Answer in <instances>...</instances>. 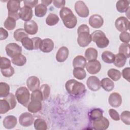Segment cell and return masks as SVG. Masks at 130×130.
<instances>
[{
    "label": "cell",
    "mask_w": 130,
    "mask_h": 130,
    "mask_svg": "<svg viewBox=\"0 0 130 130\" xmlns=\"http://www.w3.org/2000/svg\"><path fill=\"white\" fill-rule=\"evenodd\" d=\"M65 87L68 92L74 97L82 96L86 91L84 84L75 79L68 80L66 83Z\"/></svg>",
    "instance_id": "1"
},
{
    "label": "cell",
    "mask_w": 130,
    "mask_h": 130,
    "mask_svg": "<svg viewBox=\"0 0 130 130\" xmlns=\"http://www.w3.org/2000/svg\"><path fill=\"white\" fill-rule=\"evenodd\" d=\"M59 16L66 27L71 29L76 26L77 23V18L69 8L66 7L62 8L59 11Z\"/></svg>",
    "instance_id": "2"
},
{
    "label": "cell",
    "mask_w": 130,
    "mask_h": 130,
    "mask_svg": "<svg viewBox=\"0 0 130 130\" xmlns=\"http://www.w3.org/2000/svg\"><path fill=\"white\" fill-rule=\"evenodd\" d=\"M89 32V27L86 24H83L78 27L77 30L78 35L77 42L80 47H86L92 41L91 36Z\"/></svg>",
    "instance_id": "3"
},
{
    "label": "cell",
    "mask_w": 130,
    "mask_h": 130,
    "mask_svg": "<svg viewBox=\"0 0 130 130\" xmlns=\"http://www.w3.org/2000/svg\"><path fill=\"white\" fill-rule=\"evenodd\" d=\"M92 41L95 42L98 47L104 48L107 47L109 44V40L105 33L101 30L94 31L91 34Z\"/></svg>",
    "instance_id": "4"
},
{
    "label": "cell",
    "mask_w": 130,
    "mask_h": 130,
    "mask_svg": "<svg viewBox=\"0 0 130 130\" xmlns=\"http://www.w3.org/2000/svg\"><path fill=\"white\" fill-rule=\"evenodd\" d=\"M15 97L18 103L27 107L30 99V93L28 89L24 86L17 88L15 92Z\"/></svg>",
    "instance_id": "5"
},
{
    "label": "cell",
    "mask_w": 130,
    "mask_h": 130,
    "mask_svg": "<svg viewBox=\"0 0 130 130\" xmlns=\"http://www.w3.org/2000/svg\"><path fill=\"white\" fill-rule=\"evenodd\" d=\"M5 50L7 55L9 57L13 58L21 54L22 48L17 43H10L6 45Z\"/></svg>",
    "instance_id": "6"
},
{
    "label": "cell",
    "mask_w": 130,
    "mask_h": 130,
    "mask_svg": "<svg viewBox=\"0 0 130 130\" xmlns=\"http://www.w3.org/2000/svg\"><path fill=\"white\" fill-rule=\"evenodd\" d=\"M75 10L76 13L81 17H87L89 13V9L83 1H78L75 3Z\"/></svg>",
    "instance_id": "7"
},
{
    "label": "cell",
    "mask_w": 130,
    "mask_h": 130,
    "mask_svg": "<svg viewBox=\"0 0 130 130\" xmlns=\"http://www.w3.org/2000/svg\"><path fill=\"white\" fill-rule=\"evenodd\" d=\"M90 124L92 129L96 130H105L108 128L109 121L107 118L103 116L98 120L91 121Z\"/></svg>",
    "instance_id": "8"
},
{
    "label": "cell",
    "mask_w": 130,
    "mask_h": 130,
    "mask_svg": "<svg viewBox=\"0 0 130 130\" xmlns=\"http://www.w3.org/2000/svg\"><path fill=\"white\" fill-rule=\"evenodd\" d=\"M115 26L116 29L121 32L126 31L129 28V20L125 17L120 16L115 20Z\"/></svg>",
    "instance_id": "9"
},
{
    "label": "cell",
    "mask_w": 130,
    "mask_h": 130,
    "mask_svg": "<svg viewBox=\"0 0 130 130\" xmlns=\"http://www.w3.org/2000/svg\"><path fill=\"white\" fill-rule=\"evenodd\" d=\"M34 118L32 115L29 112L22 113L19 117V122L23 126L27 127L31 125L34 122Z\"/></svg>",
    "instance_id": "10"
},
{
    "label": "cell",
    "mask_w": 130,
    "mask_h": 130,
    "mask_svg": "<svg viewBox=\"0 0 130 130\" xmlns=\"http://www.w3.org/2000/svg\"><path fill=\"white\" fill-rule=\"evenodd\" d=\"M86 69L87 72L90 74H96L99 73L101 69V64L100 62L95 59L88 61L86 65Z\"/></svg>",
    "instance_id": "11"
},
{
    "label": "cell",
    "mask_w": 130,
    "mask_h": 130,
    "mask_svg": "<svg viewBox=\"0 0 130 130\" xmlns=\"http://www.w3.org/2000/svg\"><path fill=\"white\" fill-rule=\"evenodd\" d=\"M86 85L90 90L96 91L101 88V81L97 77L91 76L87 79Z\"/></svg>",
    "instance_id": "12"
},
{
    "label": "cell",
    "mask_w": 130,
    "mask_h": 130,
    "mask_svg": "<svg viewBox=\"0 0 130 130\" xmlns=\"http://www.w3.org/2000/svg\"><path fill=\"white\" fill-rule=\"evenodd\" d=\"M19 17L22 20L26 22L31 20L33 16L32 8L27 7L23 6L20 8L19 11Z\"/></svg>",
    "instance_id": "13"
},
{
    "label": "cell",
    "mask_w": 130,
    "mask_h": 130,
    "mask_svg": "<svg viewBox=\"0 0 130 130\" xmlns=\"http://www.w3.org/2000/svg\"><path fill=\"white\" fill-rule=\"evenodd\" d=\"M54 44L53 41L49 38H46L42 40L39 49L40 50L44 53H49L52 51L54 48Z\"/></svg>",
    "instance_id": "14"
},
{
    "label": "cell",
    "mask_w": 130,
    "mask_h": 130,
    "mask_svg": "<svg viewBox=\"0 0 130 130\" xmlns=\"http://www.w3.org/2000/svg\"><path fill=\"white\" fill-rule=\"evenodd\" d=\"M122 99L121 95L116 92H112L109 96L108 102L109 105L114 108L119 107L122 104Z\"/></svg>",
    "instance_id": "15"
},
{
    "label": "cell",
    "mask_w": 130,
    "mask_h": 130,
    "mask_svg": "<svg viewBox=\"0 0 130 130\" xmlns=\"http://www.w3.org/2000/svg\"><path fill=\"white\" fill-rule=\"evenodd\" d=\"M88 23L92 27L99 28L103 25L104 19L101 15L99 14H93L89 17Z\"/></svg>",
    "instance_id": "16"
},
{
    "label": "cell",
    "mask_w": 130,
    "mask_h": 130,
    "mask_svg": "<svg viewBox=\"0 0 130 130\" xmlns=\"http://www.w3.org/2000/svg\"><path fill=\"white\" fill-rule=\"evenodd\" d=\"M24 28L26 33L30 35H35L38 31V24L33 20L25 22L24 23Z\"/></svg>",
    "instance_id": "17"
},
{
    "label": "cell",
    "mask_w": 130,
    "mask_h": 130,
    "mask_svg": "<svg viewBox=\"0 0 130 130\" xmlns=\"http://www.w3.org/2000/svg\"><path fill=\"white\" fill-rule=\"evenodd\" d=\"M40 82L39 79L35 76H31L28 77L26 80V85L28 89L33 91L39 89Z\"/></svg>",
    "instance_id": "18"
},
{
    "label": "cell",
    "mask_w": 130,
    "mask_h": 130,
    "mask_svg": "<svg viewBox=\"0 0 130 130\" xmlns=\"http://www.w3.org/2000/svg\"><path fill=\"white\" fill-rule=\"evenodd\" d=\"M69 54L68 48L66 46L60 47L56 52L55 58L56 60L59 62H64L68 58Z\"/></svg>",
    "instance_id": "19"
},
{
    "label": "cell",
    "mask_w": 130,
    "mask_h": 130,
    "mask_svg": "<svg viewBox=\"0 0 130 130\" xmlns=\"http://www.w3.org/2000/svg\"><path fill=\"white\" fill-rule=\"evenodd\" d=\"M3 123L6 128L12 129L16 125L17 119V118L13 115H8L4 118Z\"/></svg>",
    "instance_id": "20"
},
{
    "label": "cell",
    "mask_w": 130,
    "mask_h": 130,
    "mask_svg": "<svg viewBox=\"0 0 130 130\" xmlns=\"http://www.w3.org/2000/svg\"><path fill=\"white\" fill-rule=\"evenodd\" d=\"M28 111L35 113L40 111L42 109L41 101L38 100H31L27 106Z\"/></svg>",
    "instance_id": "21"
},
{
    "label": "cell",
    "mask_w": 130,
    "mask_h": 130,
    "mask_svg": "<svg viewBox=\"0 0 130 130\" xmlns=\"http://www.w3.org/2000/svg\"><path fill=\"white\" fill-rule=\"evenodd\" d=\"M20 1L16 0L8 1L7 4V8L9 13L18 12L20 9Z\"/></svg>",
    "instance_id": "22"
},
{
    "label": "cell",
    "mask_w": 130,
    "mask_h": 130,
    "mask_svg": "<svg viewBox=\"0 0 130 130\" xmlns=\"http://www.w3.org/2000/svg\"><path fill=\"white\" fill-rule=\"evenodd\" d=\"M116 8L119 13L126 12L129 8V2L127 0H119L116 2Z\"/></svg>",
    "instance_id": "23"
},
{
    "label": "cell",
    "mask_w": 130,
    "mask_h": 130,
    "mask_svg": "<svg viewBox=\"0 0 130 130\" xmlns=\"http://www.w3.org/2000/svg\"><path fill=\"white\" fill-rule=\"evenodd\" d=\"M86 59L82 55L76 56L73 60V66L74 68H84L86 65Z\"/></svg>",
    "instance_id": "24"
},
{
    "label": "cell",
    "mask_w": 130,
    "mask_h": 130,
    "mask_svg": "<svg viewBox=\"0 0 130 130\" xmlns=\"http://www.w3.org/2000/svg\"><path fill=\"white\" fill-rule=\"evenodd\" d=\"M101 86L106 91H112L114 87V82L109 78H104L101 81Z\"/></svg>",
    "instance_id": "25"
},
{
    "label": "cell",
    "mask_w": 130,
    "mask_h": 130,
    "mask_svg": "<svg viewBox=\"0 0 130 130\" xmlns=\"http://www.w3.org/2000/svg\"><path fill=\"white\" fill-rule=\"evenodd\" d=\"M103 111L100 108H94L90 110L88 116L90 121L98 120L103 117Z\"/></svg>",
    "instance_id": "26"
},
{
    "label": "cell",
    "mask_w": 130,
    "mask_h": 130,
    "mask_svg": "<svg viewBox=\"0 0 130 130\" xmlns=\"http://www.w3.org/2000/svg\"><path fill=\"white\" fill-rule=\"evenodd\" d=\"M127 58L122 54L117 53L115 55L114 64L118 68L123 67L126 62Z\"/></svg>",
    "instance_id": "27"
},
{
    "label": "cell",
    "mask_w": 130,
    "mask_h": 130,
    "mask_svg": "<svg viewBox=\"0 0 130 130\" xmlns=\"http://www.w3.org/2000/svg\"><path fill=\"white\" fill-rule=\"evenodd\" d=\"M98 55V51L94 48L89 47L87 48L84 53L85 58L88 61L96 59Z\"/></svg>",
    "instance_id": "28"
},
{
    "label": "cell",
    "mask_w": 130,
    "mask_h": 130,
    "mask_svg": "<svg viewBox=\"0 0 130 130\" xmlns=\"http://www.w3.org/2000/svg\"><path fill=\"white\" fill-rule=\"evenodd\" d=\"M47 8L46 6L41 4H38L35 8V15L38 17H43L47 13Z\"/></svg>",
    "instance_id": "29"
},
{
    "label": "cell",
    "mask_w": 130,
    "mask_h": 130,
    "mask_svg": "<svg viewBox=\"0 0 130 130\" xmlns=\"http://www.w3.org/2000/svg\"><path fill=\"white\" fill-rule=\"evenodd\" d=\"M103 61L107 63H113L115 59V54L109 51H104L101 55Z\"/></svg>",
    "instance_id": "30"
},
{
    "label": "cell",
    "mask_w": 130,
    "mask_h": 130,
    "mask_svg": "<svg viewBox=\"0 0 130 130\" xmlns=\"http://www.w3.org/2000/svg\"><path fill=\"white\" fill-rule=\"evenodd\" d=\"M26 57L22 54L12 58L11 59V61L14 64L19 67L24 66L26 63Z\"/></svg>",
    "instance_id": "31"
},
{
    "label": "cell",
    "mask_w": 130,
    "mask_h": 130,
    "mask_svg": "<svg viewBox=\"0 0 130 130\" xmlns=\"http://www.w3.org/2000/svg\"><path fill=\"white\" fill-rule=\"evenodd\" d=\"M59 20L58 16L54 13H50L46 19V23L49 26H54L56 25Z\"/></svg>",
    "instance_id": "32"
},
{
    "label": "cell",
    "mask_w": 130,
    "mask_h": 130,
    "mask_svg": "<svg viewBox=\"0 0 130 130\" xmlns=\"http://www.w3.org/2000/svg\"><path fill=\"white\" fill-rule=\"evenodd\" d=\"M73 74L74 77L78 80H83L86 76V73L83 68H74Z\"/></svg>",
    "instance_id": "33"
},
{
    "label": "cell",
    "mask_w": 130,
    "mask_h": 130,
    "mask_svg": "<svg viewBox=\"0 0 130 130\" xmlns=\"http://www.w3.org/2000/svg\"><path fill=\"white\" fill-rule=\"evenodd\" d=\"M107 75L110 78L114 81H118L121 77V74L120 72L115 69H110L108 71Z\"/></svg>",
    "instance_id": "34"
},
{
    "label": "cell",
    "mask_w": 130,
    "mask_h": 130,
    "mask_svg": "<svg viewBox=\"0 0 130 130\" xmlns=\"http://www.w3.org/2000/svg\"><path fill=\"white\" fill-rule=\"evenodd\" d=\"M14 38L18 42H20L25 37H28V34L25 31L24 29L19 28L15 30L14 32Z\"/></svg>",
    "instance_id": "35"
},
{
    "label": "cell",
    "mask_w": 130,
    "mask_h": 130,
    "mask_svg": "<svg viewBox=\"0 0 130 130\" xmlns=\"http://www.w3.org/2000/svg\"><path fill=\"white\" fill-rule=\"evenodd\" d=\"M34 127L37 130H46L47 124L46 122L43 119L38 118L34 122Z\"/></svg>",
    "instance_id": "36"
},
{
    "label": "cell",
    "mask_w": 130,
    "mask_h": 130,
    "mask_svg": "<svg viewBox=\"0 0 130 130\" xmlns=\"http://www.w3.org/2000/svg\"><path fill=\"white\" fill-rule=\"evenodd\" d=\"M22 45L24 48L27 50H32L34 49V42L31 39L28 37H25L21 41Z\"/></svg>",
    "instance_id": "37"
},
{
    "label": "cell",
    "mask_w": 130,
    "mask_h": 130,
    "mask_svg": "<svg viewBox=\"0 0 130 130\" xmlns=\"http://www.w3.org/2000/svg\"><path fill=\"white\" fill-rule=\"evenodd\" d=\"M16 20L14 18L8 17L4 23V26L5 28L8 30L14 29L16 26Z\"/></svg>",
    "instance_id": "38"
},
{
    "label": "cell",
    "mask_w": 130,
    "mask_h": 130,
    "mask_svg": "<svg viewBox=\"0 0 130 130\" xmlns=\"http://www.w3.org/2000/svg\"><path fill=\"white\" fill-rule=\"evenodd\" d=\"M10 93V86L6 82L0 83V97L5 98Z\"/></svg>",
    "instance_id": "39"
},
{
    "label": "cell",
    "mask_w": 130,
    "mask_h": 130,
    "mask_svg": "<svg viewBox=\"0 0 130 130\" xmlns=\"http://www.w3.org/2000/svg\"><path fill=\"white\" fill-rule=\"evenodd\" d=\"M119 53L123 54L126 58L129 57V43L121 44L118 49Z\"/></svg>",
    "instance_id": "40"
},
{
    "label": "cell",
    "mask_w": 130,
    "mask_h": 130,
    "mask_svg": "<svg viewBox=\"0 0 130 130\" xmlns=\"http://www.w3.org/2000/svg\"><path fill=\"white\" fill-rule=\"evenodd\" d=\"M10 110H11L10 106L8 101L5 99L0 100V113L5 114Z\"/></svg>",
    "instance_id": "41"
},
{
    "label": "cell",
    "mask_w": 130,
    "mask_h": 130,
    "mask_svg": "<svg viewBox=\"0 0 130 130\" xmlns=\"http://www.w3.org/2000/svg\"><path fill=\"white\" fill-rule=\"evenodd\" d=\"M15 98H15V95L12 93H10L7 96L4 98V99L5 100H6L8 101V102L9 103V104L10 106L11 110L15 108V107L16 106L17 102H16Z\"/></svg>",
    "instance_id": "42"
},
{
    "label": "cell",
    "mask_w": 130,
    "mask_h": 130,
    "mask_svg": "<svg viewBox=\"0 0 130 130\" xmlns=\"http://www.w3.org/2000/svg\"><path fill=\"white\" fill-rule=\"evenodd\" d=\"M39 89L42 93L44 100L47 99L49 97L50 93V86L47 84H43L39 88Z\"/></svg>",
    "instance_id": "43"
},
{
    "label": "cell",
    "mask_w": 130,
    "mask_h": 130,
    "mask_svg": "<svg viewBox=\"0 0 130 130\" xmlns=\"http://www.w3.org/2000/svg\"><path fill=\"white\" fill-rule=\"evenodd\" d=\"M43 100V95L39 89L32 91L30 95V100H38L42 102Z\"/></svg>",
    "instance_id": "44"
},
{
    "label": "cell",
    "mask_w": 130,
    "mask_h": 130,
    "mask_svg": "<svg viewBox=\"0 0 130 130\" xmlns=\"http://www.w3.org/2000/svg\"><path fill=\"white\" fill-rule=\"evenodd\" d=\"M120 119L126 125L130 124V112L129 111H124L120 115Z\"/></svg>",
    "instance_id": "45"
},
{
    "label": "cell",
    "mask_w": 130,
    "mask_h": 130,
    "mask_svg": "<svg viewBox=\"0 0 130 130\" xmlns=\"http://www.w3.org/2000/svg\"><path fill=\"white\" fill-rule=\"evenodd\" d=\"M0 62H1V64H0L1 70H3V69L8 68L11 66L10 60L6 57H1Z\"/></svg>",
    "instance_id": "46"
},
{
    "label": "cell",
    "mask_w": 130,
    "mask_h": 130,
    "mask_svg": "<svg viewBox=\"0 0 130 130\" xmlns=\"http://www.w3.org/2000/svg\"><path fill=\"white\" fill-rule=\"evenodd\" d=\"M1 72L2 75L5 77H10L12 76L14 74V69L11 66L8 68L1 70Z\"/></svg>",
    "instance_id": "47"
},
{
    "label": "cell",
    "mask_w": 130,
    "mask_h": 130,
    "mask_svg": "<svg viewBox=\"0 0 130 130\" xmlns=\"http://www.w3.org/2000/svg\"><path fill=\"white\" fill-rule=\"evenodd\" d=\"M119 39L124 43H129L130 41L129 33L127 31L121 32L119 35Z\"/></svg>",
    "instance_id": "48"
},
{
    "label": "cell",
    "mask_w": 130,
    "mask_h": 130,
    "mask_svg": "<svg viewBox=\"0 0 130 130\" xmlns=\"http://www.w3.org/2000/svg\"><path fill=\"white\" fill-rule=\"evenodd\" d=\"M109 114L111 118L115 120V121H118L120 120V116L118 113L113 109H110L108 111Z\"/></svg>",
    "instance_id": "49"
},
{
    "label": "cell",
    "mask_w": 130,
    "mask_h": 130,
    "mask_svg": "<svg viewBox=\"0 0 130 130\" xmlns=\"http://www.w3.org/2000/svg\"><path fill=\"white\" fill-rule=\"evenodd\" d=\"M122 75L124 79L126 80L128 82L130 81V68L127 67L123 69L122 71Z\"/></svg>",
    "instance_id": "50"
},
{
    "label": "cell",
    "mask_w": 130,
    "mask_h": 130,
    "mask_svg": "<svg viewBox=\"0 0 130 130\" xmlns=\"http://www.w3.org/2000/svg\"><path fill=\"white\" fill-rule=\"evenodd\" d=\"M23 2V4H24V6L29 7L31 8H32L34 7H36L37 5V4L38 3V0H37V1H29V0L27 1V0H25V1H24Z\"/></svg>",
    "instance_id": "51"
},
{
    "label": "cell",
    "mask_w": 130,
    "mask_h": 130,
    "mask_svg": "<svg viewBox=\"0 0 130 130\" xmlns=\"http://www.w3.org/2000/svg\"><path fill=\"white\" fill-rule=\"evenodd\" d=\"M52 2L53 4V5L57 8L61 9L62 8L64 7L66 5V1H63V0H61V1L54 0V1H53Z\"/></svg>",
    "instance_id": "52"
},
{
    "label": "cell",
    "mask_w": 130,
    "mask_h": 130,
    "mask_svg": "<svg viewBox=\"0 0 130 130\" xmlns=\"http://www.w3.org/2000/svg\"><path fill=\"white\" fill-rule=\"evenodd\" d=\"M31 39L34 42V50H38V49H39L40 44L42 41V39L39 37H34L33 38H31Z\"/></svg>",
    "instance_id": "53"
},
{
    "label": "cell",
    "mask_w": 130,
    "mask_h": 130,
    "mask_svg": "<svg viewBox=\"0 0 130 130\" xmlns=\"http://www.w3.org/2000/svg\"><path fill=\"white\" fill-rule=\"evenodd\" d=\"M9 36V34L5 29L3 27L0 28V40H3L6 39Z\"/></svg>",
    "instance_id": "54"
},
{
    "label": "cell",
    "mask_w": 130,
    "mask_h": 130,
    "mask_svg": "<svg viewBox=\"0 0 130 130\" xmlns=\"http://www.w3.org/2000/svg\"><path fill=\"white\" fill-rule=\"evenodd\" d=\"M8 17H10L14 18L16 21L18 20L20 18L19 12H17V13H9V12H8Z\"/></svg>",
    "instance_id": "55"
},
{
    "label": "cell",
    "mask_w": 130,
    "mask_h": 130,
    "mask_svg": "<svg viewBox=\"0 0 130 130\" xmlns=\"http://www.w3.org/2000/svg\"><path fill=\"white\" fill-rule=\"evenodd\" d=\"M52 2H53L52 1H49V0H42V1H41L42 4L44 5L46 7L49 6L50 4H51V3H52Z\"/></svg>",
    "instance_id": "56"
}]
</instances>
